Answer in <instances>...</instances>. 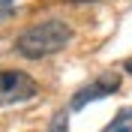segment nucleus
I'll list each match as a JSON object with an SVG mask.
<instances>
[{
  "instance_id": "nucleus-1",
  "label": "nucleus",
  "mask_w": 132,
  "mask_h": 132,
  "mask_svg": "<svg viewBox=\"0 0 132 132\" xmlns=\"http://www.w3.org/2000/svg\"><path fill=\"white\" fill-rule=\"evenodd\" d=\"M72 39V27L66 21H42V24H33L30 30H24L15 42V51L27 60H39L48 57V54H57L69 45Z\"/></svg>"
},
{
  "instance_id": "nucleus-2",
  "label": "nucleus",
  "mask_w": 132,
  "mask_h": 132,
  "mask_svg": "<svg viewBox=\"0 0 132 132\" xmlns=\"http://www.w3.org/2000/svg\"><path fill=\"white\" fill-rule=\"evenodd\" d=\"M36 81L18 69H0V105H15L36 96Z\"/></svg>"
},
{
  "instance_id": "nucleus-4",
  "label": "nucleus",
  "mask_w": 132,
  "mask_h": 132,
  "mask_svg": "<svg viewBox=\"0 0 132 132\" xmlns=\"http://www.w3.org/2000/svg\"><path fill=\"white\" fill-rule=\"evenodd\" d=\"M12 15V0H0V21Z\"/></svg>"
},
{
  "instance_id": "nucleus-5",
  "label": "nucleus",
  "mask_w": 132,
  "mask_h": 132,
  "mask_svg": "<svg viewBox=\"0 0 132 132\" xmlns=\"http://www.w3.org/2000/svg\"><path fill=\"white\" fill-rule=\"evenodd\" d=\"M114 132H129V126H117V129Z\"/></svg>"
},
{
  "instance_id": "nucleus-7",
  "label": "nucleus",
  "mask_w": 132,
  "mask_h": 132,
  "mask_svg": "<svg viewBox=\"0 0 132 132\" xmlns=\"http://www.w3.org/2000/svg\"><path fill=\"white\" fill-rule=\"evenodd\" d=\"M126 69H129V72H132V57H129V60H126Z\"/></svg>"
},
{
  "instance_id": "nucleus-6",
  "label": "nucleus",
  "mask_w": 132,
  "mask_h": 132,
  "mask_svg": "<svg viewBox=\"0 0 132 132\" xmlns=\"http://www.w3.org/2000/svg\"><path fill=\"white\" fill-rule=\"evenodd\" d=\"M72 3H96V0H72Z\"/></svg>"
},
{
  "instance_id": "nucleus-3",
  "label": "nucleus",
  "mask_w": 132,
  "mask_h": 132,
  "mask_svg": "<svg viewBox=\"0 0 132 132\" xmlns=\"http://www.w3.org/2000/svg\"><path fill=\"white\" fill-rule=\"evenodd\" d=\"M117 84H120V78H117V75H111V72L102 75L99 81H93L90 87H84V90L72 99V108H81L84 102H93V99H99V96H108L111 90H117Z\"/></svg>"
}]
</instances>
